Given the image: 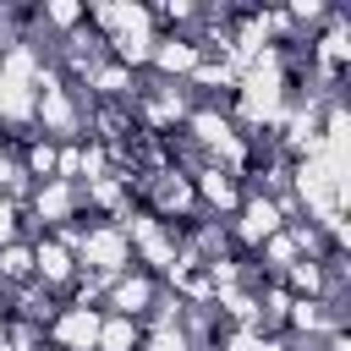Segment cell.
<instances>
[{"label":"cell","instance_id":"1","mask_svg":"<svg viewBox=\"0 0 351 351\" xmlns=\"http://www.w3.org/2000/svg\"><path fill=\"white\" fill-rule=\"evenodd\" d=\"M55 340H60L66 351H88V346L99 340V313H88V307H60Z\"/></svg>","mask_w":351,"mask_h":351},{"label":"cell","instance_id":"2","mask_svg":"<svg viewBox=\"0 0 351 351\" xmlns=\"http://www.w3.org/2000/svg\"><path fill=\"white\" fill-rule=\"evenodd\" d=\"M99 351H137V324L132 318H110V324H99V340H93Z\"/></svg>","mask_w":351,"mask_h":351}]
</instances>
